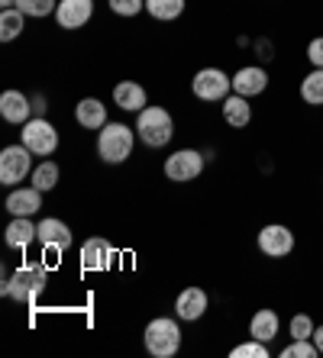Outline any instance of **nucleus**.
Here are the masks:
<instances>
[{"instance_id": "nucleus-32", "label": "nucleus", "mask_w": 323, "mask_h": 358, "mask_svg": "<svg viewBox=\"0 0 323 358\" xmlns=\"http://www.w3.org/2000/svg\"><path fill=\"white\" fill-rule=\"evenodd\" d=\"M46 110H49V100H46V97H33V117H46Z\"/></svg>"}, {"instance_id": "nucleus-16", "label": "nucleus", "mask_w": 323, "mask_h": 358, "mask_svg": "<svg viewBox=\"0 0 323 358\" xmlns=\"http://www.w3.org/2000/svg\"><path fill=\"white\" fill-rule=\"evenodd\" d=\"M42 207V191L39 187H10L7 194V210H10V217H33V213H39Z\"/></svg>"}, {"instance_id": "nucleus-6", "label": "nucleus", "mask_w": 323, "mask_h": 358, "mask_svg": "<svg viewBox=\"0 0 323 358\" xmlns=\"http://www.w3.org/2000/svg\"><path fill=\"white\" fill-rule=\"evenodd\" d=\"M33 152L26 149L23 142L20 145H7L0 152V184L7 187H20V181L33 175Z\"/></svg>"}, {"instance_id": "nucleus-31", "label": "nucleus", "mask_w": 323, "mask_h": 358, "mask_svg": "<svg viewBox=\"0 0 323 358\" xmlns=\"http://www.w3.org/2000/svg\"><path fill=\"white\" fill-rule=\"evenodd\" d=\"M307 62L314 68H323V36H317V39L307 42Z\"/></svg>"}, {"instance_id": "nucleus-27", "label": "nucleus", "mask_w": 323, "mask_h": 358, "mask_svg": "<svg viewBox=\"0 0 323 358\" xmlns=\"http://www.w3.org/2000/svg\"><path fill=\"white\" fill-rule=\"evenodd\" d=\"M233 358H268L272 349H268V342H259L249 336V342H240V345H233L230 349Z\"/></svg>"}, {"instance_id": "nucleus-11", "label": "nucleus", "mask_w": 323, "mask_h": 358, "mask_svg": "<svg viewBox=\"0 0 323 358\" xmlns=\"http://www.w3.org/2000/svg\"><path fill=\"white\" fill-rule=\"evenodd\" d=\"M116 259L114 242L104 239V236H91V239L81 245V268L84 271H107Z\"/></svg>"}, {"instance_id": "nucleus-30", "label": "nucleus", "mask_w": 323, "mask_h": 358, "mask_svg": "<svg viewBox=\"0 0 323 358\" xmlns=\"http://www.w3.org/2000/svg\"><path fill=\"white\" fill-rule=\"evenodd\" d=\"M110 10L116 17H136L146 10V0H110Z\"/></svg>"}, {"instance_id": "nucleus-7", "label": "nucleus", "mask_w": 323, "mask_h": 358, "mask_svg": "<svg viewBox=\"0 0 323 358\" xmlns=\"http://www.w3.org/2000/svg\"><path fill=\"white\" fill-rule=\"evenodd\" d=\"M20 142H23L33 155L46 159V155H52V152L58 149V129L46 117H33L29 123L20 126Z\"/></svg>"}, {"instance_id": "nucleus-5", "label": "nucleus", "mask_w": 323, "mask_h": 358, "mask_svg": "<svg viewBox=\"0 0 323 358\" xmlns=\"http://www.w3.org/2000/svg\"><path fill=\"white\" fill-rule=\"evenodd\" d=\"M191 91L204 103H224L233 94V78L220 68H200L198 75L191 78Z\"/></svg>"}, {"instance_id": "nucleus-12", "label": "nucleus", "mask_w": 323, "mask_h": 358, "mask_svg": "<svg viewBox=\"0 0 323 358\" xmlns=\"http://www.w3.org/2000/svg\"><path fill=\"white\" fill-rule=\"evenodd\" d=\"M207 291L204 287H184L178 297H174V317L181 320V323H198L204 313H207Z\"/></svg>"}, {"instance_id": "nucleus-17", "label": "nucleus", "mask_w": 323, "mask_h": 358, "mask_svg": "<svg viewBox=\"0 0 323 358\" xmlns=\"http://www.w3.org/2000/svg\"><path fill=\"white\" fill-rule=\"evenodd\" d=\"M149 94H146V87H142L139 81H120L114 87V103L120 110H126V113H139V110H146L149 103Z\"/></svg>"}, {"instance_id": "nucleus-4", "label": "nucleus", "mask_w": 323, "mask_h": 358, "mask_svg": "<svg viewBox=\"0 0 323 358\" xmlns=\"http://www.w3.org/2000/svg\"><path fill=\"white\" fill-rule=\"evenodd\" d=\"M181 349V326L172 317H156L146 326V352L152 358H172Z\"/></svg>"}, {"instance_id": "nucleus-20", "label": "nucleus", "mask_w": 323, "mask_h": 358, "mask_svg": "<svg viewBox=\"0 0 323 358\" xmlns=\"http://www.w3.org/2000/svg\"><path fill=\"white\" fill-rule=\"evenodd\" d=\"M278 329H282V320H278V313L275 310H256L252 313V320H249V336L259 342H272L278 339Z\"/></svg>"}, {"instance_id": "nucleus-14", "label": "nucleus", "mask_w": 323, "mask_h": 358, "mask_svg": "<svg viewBox=\"0 0 323 358\" xmlns=\"http://www.w3.org/2000/svg\"><path fill=\"white\" fill-rule=\"evenodd\" d=\"M0 117L10 126H23L33 120V100L23 91H4L0 94Z\"/></svg>"}, {"instance_id": "nucleus-13", "label": "nucleus", "mask_w": 323, "mask_h": 358, "mask_svg": "<svg viewBox=\"0 0 323 358\" xmlns=\"http://www.w3.org/2000/svg\"><path fill=\"white\" fill-rule=\"evenodd\" d=\"M268 91V71L262 65H242L236 75H233V94L240 97H259V94Z\"/></svg>"}, {"instance_id": "nucleus-9", "label": "nucleus", "mask_w": 323, "mask_h": 358, "mask_svg": "<svg viewBox=\"0 0 323 358\" xmlns=\"http://www.w3.org/2000/svg\"><path fill=\"white\" fill-rule=\"evenodd\" d=\"M256 245L266 259H288L291 252H294V233L284 223H268L259 229Z\"/></svg>"}, {"instance_id": "nucleus-1", "label": "nucleus", "mask_w": 323, "mask_h": 358, "mask_svg": "<svg viewBox=\"0 0 323 358\" xmlns=\"http://www.w3.org/2000/svg\"><path fill=\"white\" fill-rule=\"evenodd\" d=\"M46 284H49V268L42 265V262H23L13 275H4L0 294L23 303V307H33L36 300H39V294L46 291Z\"/></svg>"}, {"instance_id": "nucleus-33", "label": "nucleus", "mask_w": 323, "mask_h": 358, "mask_svg": "<svg viewBox=\"0 0 323 358\" xmlns=\"http://www.w3.org/2000/svg\"><path fill=\"white\" fill-rule=\"evenodd\" d=\"M314 345L320 349V355H323V326H317L314 329Z\"/></svg>"}, {"instance_id": "nucleus-8", "label": "nucleus", "mask_w": 323, "mask_h": 358, "mask_svg": "<svg viewBox=\"0 0 323 358\" xmlns=\"http://www.w3.org/2000/svg\"><path fill=\"white\" fill-rule=\"evenodd\" d=\"M204 165H207V159H204L198 149H178V152H172V155L165 159L162 171H165L168 181L188 184V181H198L200 171H204Z\"/></svg>"}, {"instance_id": "nucleus-22", "label": "nucleus", "mask_w": 323, "mask_h": 358, "mask_svg": "<svg viewBox=\"0 0 323 358\" xmlns=\"http://www.w3.org/2000/svg\"><path fill=\"white\" fill-rule=\"evenodd\" d=\"M301 100L307 107H323V68L307 71L304 81H301Z\"/></svg>"}, {"instance_id": "nucleus-28", "label": "nucleus", "mask_w": 323, "mask_h": 358, "mask_svg": "<svg viewBox=\"0 0 323 358\" xmlns=\"http://www.w3.org/2000/svg\"><path fill=\"white\" fill-rule=\"evenodd\" d=\"M314 329H317V323L307 313H294L291 317V323H288V336L291 339H314Z\"/></svg>"}, {"instance_id": "nucleus-24", "label": "nucleus", "mask_w": 323, "mask_h": 358, "mask_svg": "<svg viewBox=\"0 0 323 358\" xmlns=\"http://www.w3.org/2000/svg\"><path fill=\"white\" fill-rule=\"evenodd\" d=\"M146 10L158 23H172L184 13V0H146Z\"/></svg>"}, {"instance_id": "nucleus-21", "label": "nucleus", "mask_w": 323, "mask_h": 358, "mask_svg": "<svg viewBox=\"0 0 323 358\" xmlns=\"http://www.w3.org/2000/svg\"><path fill=\"white\" fill-rule=\"evenodd\" d=\"M224 120L233 129H246V126L252 123V103H249V97L230 94V97L224 100Z\"/></svg>"}, {"instance_id": "nucleus-2", "label": "nucleus", "mask_w": 323, "mask_h": 358, "mask_svg": "<svg viewBox=\"0 0 323 358\" xmlns=\"http://www.w3.org/2000/svg\"><path fill=\"white\" fill-rule=\"evenodd\" d=\"M136 145V129H130L126 123H107L104 129H97V155L107 165H123L133 155Z\"/></svg>"}, {"instance_id": "nucleus-23", "label": "nucleus", "mask_w": 323, "mask_h": 358, "mask_svg": "<svg viewBox=\"0 0 323 358\" xmlns=\"http://www.w3.org/2000/svg\"><path fill=\"white\" fill-rule=\"evenodd\" d=\"M58 175H62V168H58L55 162L42 159L39 165L33 168V175H29V181H33V187H39L42 194H49V191H55V184H58Z\"/></svg>"}, {"instance_id": "nucleus-3", "label": "nucleus", "mask_w": 323, "mask_h": 358, "mask_svg": "<svg viewBox=\"0 0 323 358\" xmlns=\"http://www.w3.org/2000/svg\"><path fill=\"white\" fill-rule=\"evenodd\" d=\"M136 136L149 149H165L174 136V120L165 107H146L136 113Z\"/></svg>"}, {"instance_id": "nucleus-25", "label": "nucleus", "mask_w": 323, "mask_h": 358, "mask_svg": "<svg viewBox=\"0 0 323 358\" xmlns=\"http://www.w3.org/2000/svg\"><path fill=\"white\" fill-rule=\"evenodd\" d=\"M26 26V13L17 7H10L0 13V42H13Z\"/></svg>"}, {"instance_id": "nucleus-19", "label": "nucleus", "mask_w": 323, "mask_h": 358, "mask_svg": "<svg viewBox=\"0 0 323 358\" xmlns=\"http://www.w3.org/2000/svg\"><path fill=\"white\" fill-rule=\"evenodd\" d=\"M75 123L81 126V129H104V126L110 123V120H107V107H104L97 97L78 100V107H75Z\"/></svg>"}, {"instance_id": "nucleus-29", "label": "nucleus", "mask_w": 323, "mask_h": 358, "mask_svg": "<svg viewBox=\"0 0 323 358\" xmlns=\"http://www.w3.org/2000/svg\"><path fill=\"white\" fill-rule=\"evenodd\" d=\"M320 349L314 345V339H291V345L282 349V358H317Z\"/></svg>"}, {"instance_id": "nucleus-18", "label": "nucleus", "mask_w": 323, "mask_h": 358, "mask_svg": "<svg viewBox=\"0 0 323 358\" xmlns=\"http://www.w3.org/2000/svg\"><path fill=\"white\" fill-rule=\"evenodd\" d=\"M4 239H7L10 249H29L36 239H39V223H33L29 217H13L7 226V233H4Z\"/></svg>"}, {"instance_id": "nucleus-10", "label": "nucleus", "mask_w": 323, "mask_h": 358, "mask_svg": "<svg viewBox=\"0 0 323 358\" xmlns=\"http://www.w3.org/2000/svg\"><path fill=\"white\" fill-rule=\"evenodd\" d=\"M71 242H75V233H71V226H68L65 220H58V217L39 220V245H42V252L62 255L65 249H71Z\"/></svg>"}, {"instance_id": "nucleus-15", "label": "nucleus", "mask_w": 323, "mask_h": 358, "mask_svg": "<svg viewBox=\"0 0 323 358\" xmlns=\"http://www.w3.org/2000/svg\"><path fill=\"white\" fill-rule=\"evenodd\" d=\"M94 17V0H58L55 23L62 29H81Z\"/></svg>"}, {"instance_id": "nucleus-26", "label": "nucleus", "mask_w": 323, "mask_h": 358, "mask_svg": "<svg viewBox=\"0 0 323 358\" xmlns=\"http://www.w3.org/2000/svg\"><path fill=\"white\" fill-rule=\"evenodd\" d=\"M17 10H23L26 17H36V20H46V17H52L58 10V0H17L13 3Z\"/></svg>"}]
</instances>
